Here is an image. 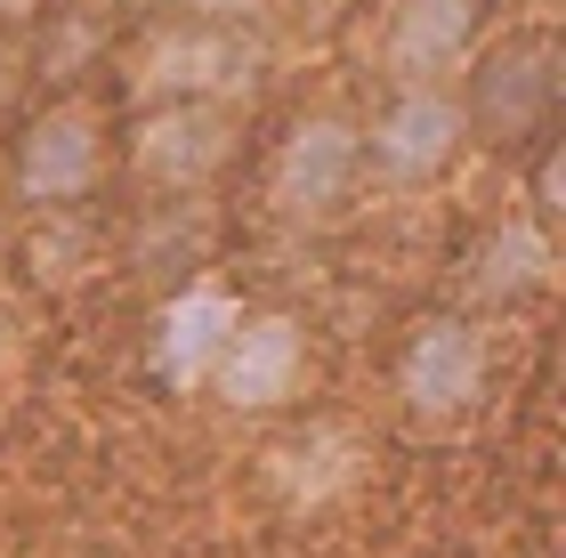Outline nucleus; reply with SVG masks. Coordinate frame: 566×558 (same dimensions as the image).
<instances>
[{"instance_id":"nucleus-1","label":"nucleus","mask_w":566,"mask_h":558,"mask_svg":"<svg viewBox=\"0 0 566 558\" xmlns=\"http://www.w3.org/2000/svg\"><path fill=\"white\" fill-rule=\"evenodd\" d=\"M558 90H566V49L551 24H518V33L485 41L470 57V90L461 97V122H470V146H494V155H526L534 138L558 130Z\"/></svg>"},{"instance_id":"nucleus-2","label":"nucleus","mask_w":566,"mask_h":558,"mask_svg":"<svg viewBox=\"0 0 566 558\" xmlns=\"http://www.w3.org/2000/svg\"><path fill=\"white\" fill-rule=\"evenodd\" d=\"M114 170V122L97 97H57L41 106L33 122L17 130V155H9V179L33 211H73L106 187Z\"/></svg>"},{"instance_id":"nucleus-3","label":"nucleus","mask_w":566,"mask_h":558,"mask_svg":"<svg viewBox=\"0 0 566 558\" xmlns=\"http://www.w3.org/2000/svg\"><path fill=\"white\" fill-rule=\"evenodd\" d=\"M235 162V114L227 97H154L130 122V179L154 194H195Z\"/></svg>"},{"instance_id":"nucleus-4","label":"nucleus","mask_w":566,"mask_h":558,"mask_svg":"<svg viewBox=\"0 0 566 558\" xmlns=\"http://www.w3.org/2000/svg\"><path fill=\"white\" fill-rule=\"evenodd\" d=\"M356 138H365V162L380 170V179L421 187V179H446V170L461 162L470 122H461V97L446 82H397V97Z\"/></svg>"},{"instance_id":"nucleus-5","label":"nucleus","mask_w":566,"mask_h":558,"mask_svg":"<svg viewBox=\"0 0 566 558\" xmlns=\"http://www.w3.org/2000/svg\"><path fill=\"white\" fill-rule=\"evenodd\" d=\"M251 73H260V49L243 41V24L178 17L138 57V90L146 97H235V90H251Z\"/></svg>"},{"instance_id":"nucleus-6","label":"nucleus","mask_w":566,"mask_h":558,"mask_svg":"<svg viewBox=\"0 0 566 558\" xmlns=\"http://www.w3.org/2000/svg\"><path fill=\"white\" fill-rule=\"evenodd\" d=\"M356 179H365V138H356V122H340V114H307L300 130L283 138L268 194H275L283 219H332V211H348Z\"/></svg>"},{"instance_id":"nucleus-7","label":"nucleus","mask_w":566,"mask_h":558,"mask_svg":"<svg viewBox=\"0 0 566 558\" xmlns=\"http://www.w3.org/2000/svg\"><path fill=\"white\" fill-rule=\"evenodd\" d=\"M397 389H405V404H413L421 421H461L485 397V340H478V324L429 316L413 333V348H405V365H397Z\"/></svg>"},{"instance_id":"nucleus-8","label":"nucleus","mask_w":566,"mask_h":558,"mask_svg":"<svg viewBox=\"0 0 566 558\" xmlns=\"http://www.w3.org/2000/svg\"><path fill=\"white\" fill-rule=\"evenodd\" d=\"M300 365H307V340H300V324L292 316H235V333L219 340V357H211V380H219V397L235 404V413H275L283 397L300 389Z\"/></svg>"},{"instance_id":"nucleus-9","label":"nucleus","mask_w":566,"mask_h":558,"mask_svg":"<svg viewBox=\"0 0 566 558\" xmlns=\"http://www.w3.org/2000/svg\"><path fill=\"white\" fill-rule=\"evenodd\" d=\"M478 0H380V65L389 82H446L470 57Z\"/></svg>"},{"instance_id":"nucleus-10","label":"nucleus","mask_w":566,"mask_h":558,"mask_svg":"<svg viewBox=\"0 0 566 558\" xmlns=\"http://www.w3.org/2000/svg\"><path fill=\"white\" fill-rule=\"evenodd\" d=\"M235 299H219V292H187L178 308H163V324H154V372L170 380V389H195L202 372H211L219 357V340L235 333Z\"/></svg>"},{"instance_id":"nucleus-11","label":"nucleus","mask_w":566,"mask_h":558,"mask_svg":"<svg viewBox=\"0 0 566 558\" xmlns=\"http://www.w3.org/2000/svg\"><path fill=\"white\" fill-rule=\"evenodd\" d=\"M543 275H551V235L534 219H502L470 260V292L478 299H518V292L543 284Z\"/></svg>"},{"instance_id":"nucleus-12","label":"nucleus","mask_w":566,"mask_h":558,"mask_svg":"<svg viewBox=\"0 0 566 558\" xmlns=\"http://www.w3.org/2000/svg\"><path fill=\"white\" fill-rule=\"evenodd\" d=\"M163 9H178V17H202V24H251L268 9V0H163Z\"/></svg>"},{"instance_id":"nucleus-13","label":"nucleus","mask_w":566,"mask_h":558,"mask_svg":"<svg viewBox=\"0 0 566 558\" xmlns=\"http://www.w3.org/2000/svg\"><path fill=\"white\" fill-rule=\"evenodd\" d=\"M33 9H49V0H0V24H24Z\"/></svg>"}]
</instances>
